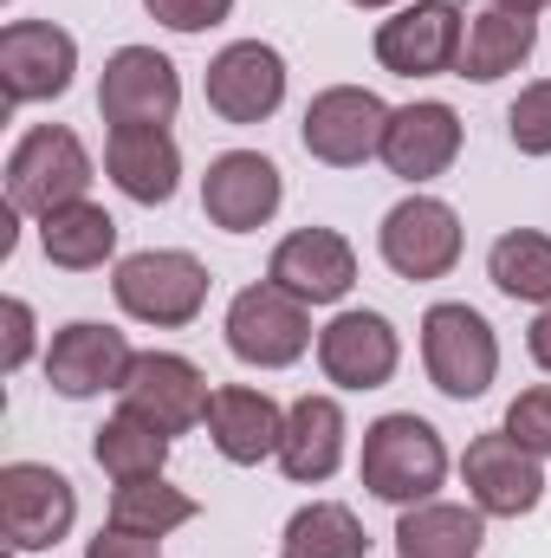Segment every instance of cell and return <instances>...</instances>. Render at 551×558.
Instances as JSON below:
<instances>
[{
    "mask_svg": "<svg viewBox=\"0 0 551 558\" xmlns=\"http://www.w3.org/2000/svg\"><path fill=\"white\" fill-rule=\"evenodd\" d=\"M357 474H364V487H370L377 500H390V507H421V500H434V487L448 481V448H441L434 422L396 410V416H377L364 428V461H357Z\"/></svg>",
    "mask_w": 551,
    "mask_h": 558,
    "instance_id": "1",
    "label": "cell"
},
{
    "mask_svg": "<svg viewBox=\"0 0 551 558\" xmlns=\"http://www.w3.org/2000/svg\"><path fill=\"white\" fill-rule=\"evenodd\" d=\"M85 189H91V149L65 124H39L13 143V156H7V208L13 215L46 221L52 208L85 202Z\"/></svg>",
    "mask_w": 551,
    "mask_h": 558,
    "instance_id": "2",
    "label": "cell"
},
{
    "mask_svg": "<svg viewBox=\"0 0 551 558\" xmlns=\"http://www.w3.org/2000/svg\"><path fill=\"white\" fill-rule=\"evenodd\" d=\"M421 364L441 397L474 403L500 377V338L474 305H428L421 312Z\"/></svg>",
    "mask_w": 551,
    "mask_h": 558,
    "instance_id": "3",
    "label": "cell"
},
{
    "mask_svg": "<svg viewBox=\"0 0 551 558\" xmlns=\"http://www.w3.org/2000/svg\"><path fill=\"white\" fill-rule=\"evenodd\" d=\"M118 305L137 318V325H156V331H182L201 318L208 305V267L182 247H143L131 260H118V279H111Z\"/></svg>",
    "mask_w": 551,
    "mask_h": 558,
    "instance_id": "4",
    "label": "cell"
},
{
    "mask_svg": "<svg viewBox=\"0 0 551 558\" xmlns=\"http://www.w3.org/2000/svg\"><path fill=\"white\" fill-rule=\"evenodd\" d=\"M228 351L254 371H285L311 351V305L292 299L285 286L260 279V286H241L234 305H228Z\"/></svg>",
    "mask_w": 551,
    "mask_h": 558,
    "instance_id": "5",
    "label": "cell"
},
{
    "mask_svg": "<svg viewBox=\"0 0 551 558\" xmlns=\"http://www.w3.org/2000/svg\"><path fill=\"white\" fill-rule=\"evenodd\" d=\"M383 131H390V105L370 85H331L305 105V156L325 169H364L370 156H383Z\"/></svg>",
    "mask_w": 551,
    "mask_h": 558,
    "instance_id": "6",
    "label": "cell"
},
{
    "mask_svg": "<svg viewBox=\"0 0 551 558\" xmlns=\"http://www.w3.org/2000/svg\"><path fill=\"white\" fill-rule=\"evenodd\" d=\"M78 494L59 468L46 461H7L0 468V533L13 553H46L72 533Z\"/></svg>",
    "mask_w": 551,
    "mask_h": 558,
    "instance_id": "7",
    "label": "cell"
},
{
    "mask_svg": "<svg viewBox=\"0 0 551 558\" xmlns=\"http://www.w3.org/2000/svg\"><path fill=\"white\" fill-rule=\"evenodd\" d=\"M377 247H383V267L396 279H448L461 260V215L441 202V195H409L383 215L377 228Z\"/></svg>",
    "mask_w": 551,
    "mask_h": 558,
    "instance_id": "8",
    "label": "cell"
},
{
    "mask_svg": "<svg viewBox=\"0 0 551 558\" xmlns=\"http://www.w3.org/2000/svg\"><path fill=\"white\" fill-rule=\"evenodd\" d=\"M461 481H467V494H474V507H480L487 520H519V513H532V507L546 500V461H539L526 441H513L506 428L467 441Z\"/></svg>",
    "mask_w": 551,
    "mask_h": 558,
    "instance_id": "9",
    "label": "cell"
},
{
    "mask_svg": "<svg viewBox=\"0 0 551 558\" xmlns=\"http://www.w3.org/2000/svg\"><path fill=\"white\" fill-rule=\"evenodd\" d=\"M201 92H208V111L221 124H267L285 105V59L267 39H234L208 59Z\"/></svg>",
    "mask_w": 551,
    "mask_h": 558,
    "instance_id": "10",
    "label": "cell"
},
{
    "mask_svg": "<svg viewBox=\"0 0 551 558\" xmlns=\"http://www.w3.org/2000/svg\"><path fill=\"white\" fill-rule=\"evenodd\" d=\"M78 72V39L52 20H13L0 33V92L7 105H46L65 98Z\"/></svg>",
    "mask_w": 551,
    "mask_h": 558,
    "instance_id": "11",
    "label": "cell"
},
{
    "mask_svg": "<svg viewBox=\"0 0 551 558\" xmlns=\"http://www.w3.org/2000/svg\"><path fill=\"white\" fill-rule=\"evenodd\" d=\"M131 364H137L131 338H124L118 325H98V318H72V325L52 331V344H46V384H52L59 397H72V403L105 397V390H124Z\"/></svg>",
    "mask_w": 551,
    "mask_h": 558,
    "instance_id": "12",
    "label": "cell"
},
{
    "mask_svg": "<svg viewBox=\"0 0 551 558\" xmlns=\"http://www.w3.org/2000/svg\"><path fill=\"white\" fill-rule=\"evenodd\" d=\"M208 377L182 357V351H137L124 390H118V410L156 422L162 435H188L195 422H208Z\"/></svg>",
    "mask_w": 551,
    "mask_h": 558,
    "instance_id": "13",
    "label": "cell"
},
{
    "mask_svg": "<svg viewBox=\"0 0 551 558\" xmlns=\"http://www.w3.org/2000/svg\"><path fill=\"white\" fill-rule=\"evenodd\" d=\"M285 202V182H279V162L260 149H228L208 162L201 175V215L221 228V234H254L267 228Z\"/></svg>",
    "mask_w": 551,
    "mask_h": 558,
    "instance_id": "14",
    "label": "cell"
},
{
    "mask_svg": "<svg viewBox=\"0 0 551 558\" xmlns=\"http://www.w3.org/2000/svg\"><path fill=\"white\" fill-rule=\"evenodd\" d=\"M98 111L105 124H175L182 111V78L156 46H118L98 78Z\"/></svg>",
    "mask_w": 551,
    "mask_h": 558,
    "instance_id": "15",
    "label": "cell"
},
{
    "mask_svg": "<svg viewBox=\"0 0 551 558\" xmlns=\"http://www.w3.org/2000/svg\"><path fill=\"white\" fill-rule=\"evenodd\" d=\"M461 59V7L454 0H409L377 26V65L396 78H434Z\"/></svg>",
    "mask_w": 551,
    "mask_h": 558,
    "instance_id": "16",
    "label": "cell"
},
{
    "mask_svg": "<svg viewBox=\"0 0 551 558\" xmlns=\"http://www.w3.org/2000/svg\"><path fill=\"white\" fill-rule=\"evenodd\" d=\"M403 364V338L383 312H338L318 331V371L338 390H383Z\"/></svg>",
    "mask_w": 551,
    "mask_h": 558,
    "instance_id": "17",
    "label": "cell"
},
{
    "mask_svg": "<svg viewBox=\"0 0 551 558\" xmlns=\"http://www.w3.org/2000/svg\"><path fill=\"white\" fill-rule=\"evenodd\" d=\"M267 279L285 286L292 299H305V305H338L357 286V247L338 228H298L273 247Z\"/></svg>",
    "mask_w": 551,
    "mask_h": 558,
    "instance_id": "18",
    "label": "cell"
},
{
    "mask_svg": "<svg viewBox=\"0 0 551 558\" xmlns=\"http://www.w3.org/2000/svg\"><path fill=\"white\" fill-rule=\"evenodd\" d=\"M454 156H461V118H454V105L415 98L403 111H390V131H383V162H390V175H403V182H434V175L454 169Z\"/></svg>",
    "mask_w": 551,
    "mask_h": 558,
    "instance_id": "19",
    "label": "cell"
},
{
    "mask_svg": "<svg viewBox=\"0 0 551 558\" xmlns=\"http://www.w3.org/2000/svg\"><path fill=\"white\" fill-rule=\"evenodd\" d=\"M105 169L131 202L162 208L182 182V143L169 137V124H118L105 143Z\"/></svg>",
    "mask_w": 551,
    "mask_h": 558,
    "instance_id": "20",
    "label": "cell"
},
{
    "mask_svg": "<svg viewBox=\"0 0 551 558\" xmlns=\"http://www.w3.org/2000/svg\"><path fill=\"white\" fill-rule=\"evenodd\" d=\"M344 435H351V422H344V403H338V397H298V403L285 410V435H279L273 461L285 468V481L318 487V481L338 474Z\"/></svg>",
    "mask_w": 551,
    "mask_h": 558,
    "instance_id": "21",
    "label": "cell"
},
{
    "mask_svg": "<svg viewBox=\"0 0 551 558\" xmlns=\"http://www.w3.org/2000/svg\"><path fill=\"white\" fill-rule=\"evenodd\" d=\"M279 435H285V410H279L267 390L228 384V390L208 397V441L221 448V461L260 468L267 454H279Z\"/></svg>",
    "mask_w": 551,
    "mask_h": 558,
    "instance_id": "22",
    "label": "cell"
},
{
    "mask_svg": "<svg viewBox=\"0 0 551 558\" xmlns=\"http://www.w3.org/2000/svg\"><path fill=\"white\" fill-rule=\"evenodd\" d=\"M539 46V20L532 13H513V7H474L461 20V59L454 72L474 78V85H493L506 72H519Z\"/></svg>",
    "mask_w": 551,
    "mask_h": 558,
    "instance_id": "23",
    "label": "cell"
},
{
    "mask_svg": "<svg viewBox=\"0 0 551 558\" xmlns=\"http://www.w3.org/2000/svg\"><path fill=\"white\" fill-rule=\"evenodd\" d=\"M480 546H487L480 507L421 500V507H403L396 520V558H480Z\"/></svg>",
    "mask_w": 551,
    "mask_h": 558,
    "instance_id": "24",
    "label": "cell"
},
{
    "mask_svg": "<svg viewBox=\"0 0 551 558\" xmlns=\"http://www.w3.org/2000/svg\"><path fill=\"white\" fill-rule=\"evenodd\" d=\"M39 247H46L52 267H65V274H91V267H105V260L118 254V221H111L98 202L52 208V215L39 221Z\"/></svg>",
    "mask_w": 551,
    "mask_h": 558,
    "instance_id": "25",
    "label": "cell"
},
{
    "mask_svg": "<svg viewBox=\"0 0 551 558\" xmlns=\"http://www.w3.org/2000/svg\"><path fill=\"white\" fill-rule=\"evenodd\" d=\"M279 558H370V533L344 500H311L285 520Z\"/></svg>",
    "mask_w": 551,
    "mask_h": 558,
    "instance_id": "26",
    "label": "cell"
},
{
    "mask_svg": "<svg viewBox=\"0 0 551 558\" xmlns=\"http://www.w3.org/2000/svg\"><path fill=\"white\" fill-rule=\"evenodd\" d=\"M169 441H175V435H162L156 422L118 410V416L91 435V461H98L118 487H124V481H156V474L169 468Z\"/></svg>",
    "mask_w": 551,
    "mask_h": 558,
    "instance_id": "27",
    "label": "cell"
},
{
    "mask_svg": "<svg viewBox=\"0 0 551 558\" xmlns=\"http://www.w3.org/2000/svg\"><path fill=\"white\" fill-rule=\"evenodd\" d=\"M487 279L506 292V299H526V305H551V234L539 228H513L487 247Z\"/></svg>",
    "mask_w": 551,
    "mask_h": 558,
    "instance_id": "28",
    "label": "cell"
},
{
    "mask_svg": "<svg viewBox=\"0 0 551 558\" xmlns=\"http://www.w3.org/2000/svg\"><path fill=\"white\" fill-rule=\"evenodd\" d=\"M195 513H201V507H195V494L169 487L162 474H156V481H124V487L111 494V526H131V533H149V539H162V533L188 526Z\"/></svg>",
    "mask_w": 551,
    "mask_h": 558,
    "instance_id": "29",
    "label": "cell"
},
{
    "mask_svg": "<svg viewBox=\"0 0 551 558\" xmlns=\"http://www.w3.org/2000/svg\"><path fill=\"white\" fill-rule=\"evenodd\" d=\"M506 137L519 156H551V78L526 85L513 105H506Z\"/></svg>",
    "mask_w": 551,
    "mask_h": 558,
    "instance_id": "30",
    "label": "cell"
},
{
    "mask_svg": "<svg viewBox=\"0 0 551 558\" xmlns=\"http://www.w3.org/2000/svg\"><path fill=\"white\" fill-rule=\"evenodd\" d=\"M506 435L526 441L539 461H551V384H532V390L513 397V410H506Z\"/></svg>",
    "mask_w": 551,
    "mask_h": 558,
    "instance_id": "31",
    "label": "cell"
},
{
    "mask_svg": "<svg viewBox=\"0 0 551 558\" xmlns=\"http://www.w3.org/2000/svg\"><path fill=\"white\" fill-rule=\"evenodd\" d=\"M149 20H162L169 33H208L234 13V0H143Z\"/></svg>",
    "mask_w": 551,
    "mask_h": 558,
    "instance_id": "32",
    "label": "cell"
},
{
    "mask_svg": "<svg viewBox=\"0 0 551 558\" xmlns=\"http://www.w3.org/2000/svg\"><path fill=\"white\" fill-rule=\"evenodd\" d=\"M85 558H162V539H149V533H131V526H105Z\"/></svg>",
    "mask_w": 551,
    "mask_h": 558,
    "instance_id": "33",
    "label": "cell"
},
{
    "mask_svg": "<svg viewBox=\"0 0 551 558\" xmlns=\"http://www.w3.org/2000/svg\"><path fill=\"white\" fill-rule=\"evenodd\" d=\"M26 357H33V305H26V299H7V357H0V364L20 371Z\"/></svg>",
    "mask_w": 551,
    "mask_h": 558,
    "instance_id": "34",
    "label": "cell"
},
{
    "mask_svg": "<svg viewBox=\"0 0 551 558\" xmlns=\"http://www.w3.org/2000/svg\"><path fill=\"white\" fill-rule=\"evenodd\" d=\"M526 351H532L539 371H551V305H539V318H532V331H526Z\"/></svg>",
    "mask_w": 551,
    "mask_h": 558,
    "instance_id": "35",
    "label": "cell"
},
{
    "mask_svg": "<svg viewBox=\"0 0 551 558\" xmlns=\"http://www.w3.org/2000/svg\"><path fill=\"white\" fill-rule=\"evenodd\" d=\"M493 7H513V13H546L551 0H493Z\"/></svg>",
    "mask_w": 551,
    "mask_h": 558,
    "instance_id": "36",
    "label": "cell"
},
{
    "mask_svg": "<svg viewBox=\"0 0 551 558\" xmlns=\"http://www.w3.org/2000/svg\"><path fill=\"white\" fill-rule=\"evenodd\" d=\"M351 7H364V13H377V7H409V0H351Z\"/></svg>",
    "mask_w": 551,
    "mask_h": 558,
    "instance_id": "37",
    "label": "cell"
}]
</instances>
